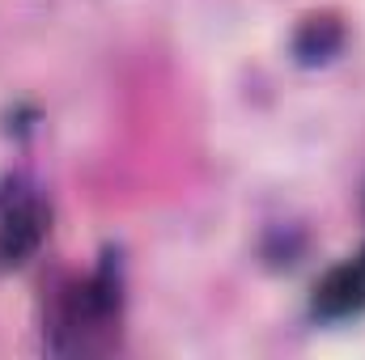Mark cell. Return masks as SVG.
<instances>
[{
    "label": "cell",
    "mask_w": 365,
    "mask_h": 360,
    "mask_svg": "<svg viewBox=\"0 0 365 360\" xmlns=\"http://www.w3.org/2000/svg\"><path fill=\"white\" fill-rule=\"evenodd\" d=\"M47 238V208L34 195H9L0 208V268L26 263Z\"/></svg>",
    "instance_id": "6da1fadb"
},
{
    "label": "cell",
    "mask_w": 365,
    "mask_h": 360,
    "mask_svg": "<svg viewBox=\"0 0 365 360\" xmlns=\"http://www.w3.org/2000/svg\"><path fill=\"white\" fill-rule=\"evenodd\" d=\"M314 314L327 318V322H344L353 314L365 309V268L357 259H344L336 268H327V275L314 284V297H310Z\"/></svg>",
    "instance_id": "7a4b0ae2"
},
{
    "label": "cell",
    "mask_w": 365,
    "mask_h": 360,
    "mask_svg": "<svg viewBox=\"0 0 365 360\" xmlns=\"http://www.w3.org/2000/svg\"><path fill=\"white\" fill-rule=\"evenodd\" d=\"M340 47H344V21L331 17V13L306 17L293 34V55L302 64H327V60L340 55Z\"/></svg>",
    "instance_id": "3957f363"
},
{
    "label": "cell",
    "mask_w": 365,
    "mask_h": 360,
    "mask_svg": "<svg viewBox=\"0 0 365 360\" xmlns=\"http://www.w3.org/2000/svg\"><path fill=\"white\" fill-rule=\"evenodd\" d=\"M357 263H361V268H365V246H361V255H357Z\"/></svg>",
    "instance_id": "277c9868"
}]
</instances>
